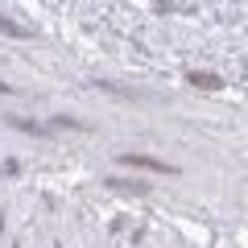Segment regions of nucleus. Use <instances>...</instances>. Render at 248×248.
<instances>
[{"instance_id": "obj_1", "label": "nucleus", "mask_w": 248, "mask_h": 248, "mask_svg": "<svg viewBox=\"0 0 248 248\" xmlns=\"http://www.w3.org/2000/svg\"><path fill=\"white\" fill-rule=\"evenodd\" d=\"M124 161H128V166H145V170H170L166 161H153V157H133V153H128Z\"/></svg>"}, {"instance_id": "obj_2", "label": "nucleus", "mask_w": 248, "mask_h": 248, "mask_svg": "<svg viewBox=\"0 0 248 248\" xmlns=\"http://www.w3.org/2000/svg\"><path fill=\"white\" fill-rule=\"evenodd\" d=\"M0 29H4V33H13V37H25V29L13 25V21H4V17H0Z\"/></svg>"}]
</instances>
